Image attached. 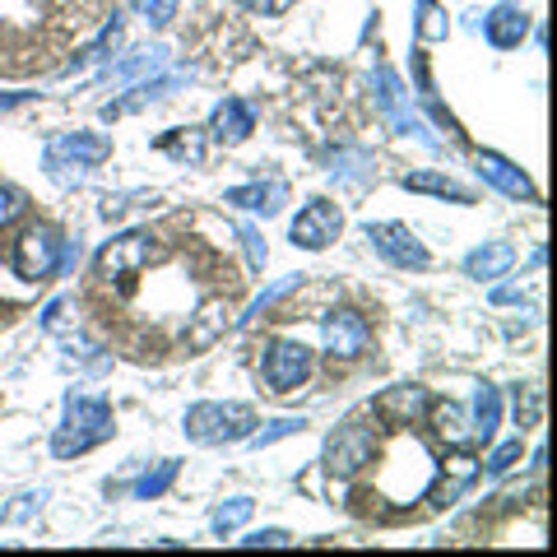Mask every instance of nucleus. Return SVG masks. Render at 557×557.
Returning <instances> with one entry per match:
<instances>
[{"label": "nucleus", "mask_w": 557, "mask_h": 557, "mask_svg": "<svg viewBox=\"0 0 557 557\" xmlns=\"http://www.w3.org/2000/svg\"><path fill=\"white\" fill-rule=\"evenodd\" d=\"M112 432H116V423H112L108 399H98V395H70L65 399V418H61L57 437H51V456H57V460H75V456H84V450L102 446Z\"/></svg>", "instance_id": "nucleus-1"}, {"label": "nucleus", "mask_w": 557, "mask_h": 557, "mask_svg": "<svg viewBox=\"0 0 557 557\" xmlns=\"http://www.w3.org/2000/svg\"><path fill=\"white\" fill-rule=\"evenodd\" d=\"M479 469H483V460L474 456V450H469V446H456V456L442 465L437 483L428 487V502H432V507H456L460 493H469V483L479 479Z\"/></svg>", "instance_id": "nucleus-12"}, {"label": "nucleus", "mask_w": 557, "mask_h": 557, "mask_svg": "<svg viewBox=\"0 0 557 557\" xmlns=\"http://www.w3.org/2000/svg\"><path fill=\"white\" fill-rule=\"evenodd\" d=\"M102 159H112V139L98 135V131H75V135H57L47 145V172L51 182H79L89 168H98Z\"/></svg>", "instance_id": "nucleus-3"}, {"label": "nucleus", "mask_w": 557, "mask_h": 557, "mask_svg": "<svg viewBox=\"0 0 557 557\" xmlns=\"http://www.w3.org/2000/svg\"><path fill=\"white\" fill-rule=\"evenodd\" d=\"M251 131H256V116L242 98H223L214 108V116H209V135H214L219 145H242Z\"/></svg>", "instance_id": "nucleus-16"}, {"label": "nucleus", "mask_w": 557, "mask_h": 557, "mask_svg": "<svg viewBox=\"0 0 557 557\" xmlns=\"http://www.w3.org/2000/svg\"><path fill=\"white\" fill-rule=\"evenodd\" d=\"M344 233V214H339V205H330V200H311L298 219H293V247H302V251H325V247H335Z\"/></svg>", "instance_id": "nucleus-6"}, {"label": "nucleus", "mask_w": 557, "mask_h": 557, "mask_svg": "<svg viewBox=\"0 0 557 557\" xmlns=\"http://www.w3.org/2000/svg\"><path fill=\"white\" fill-rule=\"evenodd\" d=\"M159 149L172 153V159L190 163V168H200V163H205V135H200V131H172V135L159 139Z\"/></svg>", "instance_id": "nucleus-23"}, {"label": "nucleus", "mask_w": 557, "mask_h": 557, "mask_svg": "<svg viewBox=\"0 0 557 557\" xmlns=\"http://www.w3.org/2000/svg\"><path fill=\"white\" fill-rule=\"evenodd\" d=\"M223 330H228V307H223L219 298L205 302L196 317H190V330H186V348H209Z\"/></svg>", "instance_id": "nucleus-20"}, {"label": "nucleus", "mask_w": 557, "mask_h": 557, "mask_svg": "<svg viewBox=\"0 0 557 557\" xmlns=\"http://www.w3.org/2000/svg\"><path fill=\"white\" fill-rule=\"evenodd\" d=\"M242 548H288L293 544V534L288 530H256V534H247V539H237Z\"/></svg>", "instance_id": "nucleus-34"}, {"label": "nucleus", "mask_w": 557, "mask_h": 557, "mask_svg": "<svg viewBox=\"0 0 557 557\" xmlns=\"http://www.w3.org/2000/svg\"><path fill=\"white\" fill-rule=\"evenodd\" d=\"M70 307H75L70 298H57V302H47V311H42V330H47V335H57V330L65 325V311H70Z\"/></svg>", "instance_id": "nucleus-36"}, {"label": "nucleus", "mask_w": 557, "mask_h": 557, "mask_svg": "<svg viewBox=\"0 0 557 557\" xmlns=\"http://www.w3.org/2000/svg\"><path fill=\"white\" fill-rule=\"evenodd\" d=\"M428 409H432V432H437L446 446H474V423L465 418L460 405L442 399V405H428Z\"/></svg>", "instance_id": "nucleus-19"}, {"label": "nucleus", "mask_w": 557, "mask_h": 557, "mask_svg": "<svg viewBox=\"0 0 557 557\" xmlns=\"http://www.w3.org/2000/svg\"><path fill=\"white\" fill-rule=\"evenodd\" d=\"M474 442H493L497 437V423H502V395L493 391V386H479V395H474Z\"/></svg>", "instance_id": "nucleus-22"}, {"label": "nucleus", "mask_w": 557, "mask_h": 557, "mask_svg": "<svg viewBox=\"0 0 557 557\" xmlns=\"http://www.w3.org/2000/svg\"><path fill=\"white\" fill-rule=\"evenodd\" d=\"M24 209H28V200L20 196V190H14V186H0V228H10V223L24 214Z\"/></svg>", "instance_id": "nucleus-33"}, {"label": "nucleus", "mask_w": 557, "mask_h": 557, "mask_svg": "<svg viewBox=\"0 0 557 557\" xmlns=\"http://www.w3.org/2000/svg\"><path fill=\"white\" fill-rule=\"evenodd\" d=\"M251 511H256V502H251V497H233V502H223V507L209 516V525H214V534H233V530L247 525Z\"/></svg>", "instance_id": "nucleus-24"}, {"label": "nucleus", "mask_w": 557, "mask_h": 557, "mask_svg": "<svg viewBox=\"0 0 557 557\" xmlns=\"http://www.w3.org/2000/svg\"><path fill=\"white\" fill-rule=\"evenodd\" d=\"M186 437L196 446H233V442H247L256 432V409L251 405H214V399H205V405H190L186 409Z\"/></svg>", "instance_id": "nucleus-2"}, {"label": "nucleus", "mask_w": 557, "mask_h": 557, "mask_svg": "<svg viewBox=\"0 0 557 557\" xmlns=\"http://www.w3.org/2000/svg\"><path fill=\"white\" fill-rule=\"evenodd\" d=\"M376 108L391 116V126H395L399 135H418L423 145H437V139L428 135L423 121L409 112V94H405V84H399V75H395L391 65H376Z\"/></svg>", "instance_id": "nucleus-9"}, {"label": "nucleus", "mask_w": 557, "mask_h": 557, "mask_svg": "<svg viewBox=\"0 0 557 557\" xmlns=\"http://www.w3.org/2000/svg\"><path fill=\"white\" fill-rule=\"evenodd\" d=\"M251 10H260V14H288L293 10V0H247Z\"/></svg>", "instance_id": "nucleus-37"}, {"label": "nucleus", "mask_w": 557, "mask_h": 557, "mask_svg": "<svg viewBox=\"0 0 557 557\" xmlns=\"http://www.w3.org/2000/svg\"><path fill=\"white\" fill-rule=\"evenodd\" d=\"M479 177H483L487 186H497L502 196H511V200H525V205L539 200V190H534V182L525 177V172H520L511 159L493 153V149H483V153H479Z\"/></svg>", "instance_id": "nucleus-14"}, {"label": "nucleus", "mask_w": 557, "mask_h": 557, "mask_svg": "<svg viewBox=\"0 0 557 557\" xmlns=\"http://www.w3.org/2000/svg\"><path fill=\"white\" fill-rule=\"evenodd\" d=\"M511 265H516V247H511V242H483L479 251L465 256V274L479 278V284H487V278H502Z\"/></svg>", "instance_id": "nucleus-18"}, {"label": "nucleus", "mask_w": 557, "mask_h": 557, "mask_svg": "<svg viewBox=\"0 0 557 557\" xmlns=\"http://www.w3.org/2000/svg\"><path fill=\"white\" fill-rule=\"evenodd\" d=\"M61 265V237L57 228H47V223H38V228H28L20 242H14V274L28 278V284H38V278H51Z\"/></svg>", "instance_id": "nucleus-5"}, {"label": "nucleus", "mask_w": 557, "mask_h": 557, "mask_svg": "<svg viewBox=\"0 0 557 557\" xmlns=\"http://www.w3.org/2000/svg\"><path fill=\"white\" fill-rule=\"evenodd\" d=\"M321 335H325L330 358H344V362L362 358L368 354V344H372V330H368V321H362L358 311H330V317L321 321Z\"/></svg>", "instance_id": "nucleus-10"}, {"label": "nucleus", "mask_w": 557, "mask_h": 557, "mask_svg": "<svg viewBox=\"0 0 557 557\" xmlns=\"http://www.w3.org/2000/svg\"><path fill=\"white\" fill-rule=\"evenodd\" d=\"M116 47H121V20H116V14H112V24L108 28H102V38L89 47V51H84V57L75 61V65H70V75H75V70H84V65H98V61H108V57H116Z\"/></svg>", "instance_id": "nucleus-26"}, {"label": "nucleus", "mask_w": 557, "mask_h": 557, "mask_svg": "<svg viewBox=\"0 0 557 557\" xmlns=\"http://www.w3.org/2000/svg\"><path fill=\"white\" fill-rule=\"evenodd\" d=\"M177 469H182L177 460H159V465H153L145 479L135 483V497H139V502H153V497H163L168 487H172V479H177Z\"/></svg>", "instance_id": "nucleus-25"}, {"label": "nucleus", "mask_w": 557, "mask_h": 557, "mask_svg": "<svg viewBox=\"0 0 557 557\" xmlns=\"http://www.w3.org/2000/svg\"><path fill=\"white\" fill-rule=\"evenodd\" d=\"M311 376V354L302 344H274L270 354H265V386L274 395H293L302 386V381Z\"/></svg>", "instance_id": "nucleus-11"}, {"label": "nucleus", "mask_w": 557, "mask_h": 557, "mask_svg": "<svg viewBox=\"0 0 557 557\" xmlns=\"http://www.w3.org/2000/svg\"><path fill=\"white\" fill-rule=\"evenodd\" d=\"M368 242L399 270H428L432 265L428 247L405 228V223H368Z\"/></svg>", "instance_id": "nucleus-8"}, {"label": "nucleus", "mask_w": 557, "mask_h": 557, "mask_svg": "<svg viewBox=\"0 0 557 557\" xmlns=\"http://www.w3.org/2000/svg\"><path fill=\"white\" fill-rule=\"evenodd\" d=\"M135 5H139V14H145L153 28H168L172 20H177V5H182V0H135Z\"/></svg>", "instance_id": "nucleus-31"}, {"label": "nucleus", "mask_w": 557, "mask_h": 557, "mask_svg": "<svg viewBox=\"0 0 557 557\" xmlns=\"http://www.w3.org/2000/svg\"><path fill=\"white\" fill-rule=\"evenodd\" d=\"M242 247H247V260H251V270H265V260H270V251H265V237H260L256 228H247V223H242Z\"/></svg>", "instance_id": "nucleus-35"}, {"label": "nucleus", "mask_w": 557, "mask_h": 557, "mask_svg": "<svg viewBox=\"0 0 557 557\" xmlns=\"http://www.w3.org/2000/svg\"><path fill=\"white\" fill-rule=\"evenodd\" d=\"M307 428V418H274V423L265 428V432H251V446H270V442H278V437H293V432H302Z\"/></svg>", "instance_id": "nucleus-30"}, {"label": "nucleus", "mask_w": 557, "mask_h": 557, "mask_svg": "<svg viewBox=\"0 0 557 557\" xmlns=\"http://www.w3.org/2000/svg\"><path fill=\"white\" fill-rule=\"evenodd\" d=\"M153 260V237L149 233H121L98 251V274L102 278H135Z\"/></svg>", "instance_id": "nucleus-7"}, {"label": "nucleus", "mask_w": 557, "mask_h": 557, "mask_svg": "<svg viewBox=\"0 0 557 557\" xmlns=\"http://www.w3.org/2000/svg\"><path fill=\"white\" fill-rule=\"evenodd\" d=\"M399 186L418 190V196H442V200H456V205H474V196H469L460 182L442 177V172H409V177H399Z\"/></svg>", "instance_id": "nucleus-21"}, {"label": "nucleus", "mask_w": 557, "mask_h": 557, "mask_svg": "<svg viewBox=\"0 0 557 557\" xmlns=\"http://www.w3.org/2000/svg\"><path fill=\"white\" fill-rule=\"evenodd\" d=\"M428 405H432V399H428L423 386H391V391L376 395L372 413H376L386 428H409V423H418V418L428 413Z\"/></svg>", "instance_id": "nucleus-13"}, {"label": "nucleus", "mask_w": 557, "mask_h": 557, "mask_svg": "<svg viewBox=\"0 0 557 557\" xmlns=\"http://www.w3.org/2000/svg\"><path fill=\"white\" fill-rule=\"evenodd\" d=\"M446 14L432 5V0H418V38L423 42H446Z\"/></svg>", "instance_id": "nucleus-27"}, {"label": "nucleus", "mask_w": 557, "mask_h": 557, "mask_svg": "<svg viewBox=\"0 0 557 557\" xmlns=\"http://www.w3.org/2000/svg\"><path fill=\"white\" fill-rule=\"evenodd\" d=\"M520 456H525V442H520V437H516V442H502L493 456L483 460V469H487L493 479H502V474H511V469L520 465Z\"/></svg>", "instance_id": "nucleus-28"}, {"label": "nucleus", "mask_w": 557, "mask_h": 557, "mask_svg": "<svg viewBox=\"0 0 557 557\" xmlns=\"http://www.w3.org/2000/svg\"><path fill=\"white\" fill-rule=\"evenodd\" d=\"M372 450H376V432L362 428V423H344L325 437V474L330 479H354L362 465H372Z\"/></svg>", "instance_id": "nucleus-4"}, {"label": "nucleus", "mask_w": 557, "mask_h": 557, "mask_svg": "<svg viewBox=\"0 0 557 557\" xmlns=\"http://www.w3.org/2000/svg\"><path fill=\"white\" fill-rule=\"evenodd\" d=\"M539 413H544V395H539L534 386H525V391L516 386V423H520V428H534Z\"/></svg>", "instance_id": "nucleus-29"}, {"label": "nucleus", "mask_w": 557, "mask_h": 557, "mask_svg": "<svg viewBox=\"0 0 557 557\" xmlns=\"http://www.w3.org/2000/svg\"><path fill=\"white\" fill-rule=\"evenodd\" d=\"M223 205H233V209H251V214L270 219V214H278V209L288 205V186H284V182H251V186H233L228 196H223Z\"/></svg>", "instance_id": "nucleus-15"}, {"label": "nucleus", "mask_w": 557, "mask_h": 557, "mask_svg": "<svg viewBox=\"0 0 557 557\" xmlns=\"http://www.w3.org/2000/svg\"><path fill=\"white\" fill-rule=\"evenodd\" d=\"M483 38L493 42L497 51H511L530 38V14L525 10H516V5H497L493 14L483 20Z\"/></svg>", "instance_id": "nucleus-17"}, {"label": "nucleus", "mask_w": 557, "mask_h": 557, "mask_svg": "<svg viewBox=\"0 0 557 557\" xmlns=\"http://www.w3.org/2000/svg\"><path fill=\"white\" fill-rule=\"evenodd\" d=\"M288 288H298V274H288V278H278V284H270V288H265V293H260V298H256V302L247 307V317H242V321H256V317H260V311H265V307H270L274 298H284V293H288Z\"/></svg>", "instance_id": "nucleus-32"}]
</instances>
